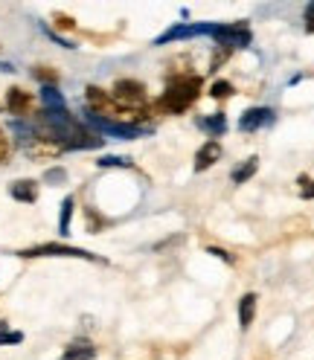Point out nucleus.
<instances>
[{
	"label": "nucleus",
	"instance_id": "obj_7",
	"mask_svg": "<svg viewBox=\"0 0 314 360\" xmlns=\"http://www.w3.org/2000/svg\"><path fill=\"white\" fill-rule=\"evenodd\" d=\"M274 122H277V110L274 108H251V110H244V114H241L239 131L253 134V131L268 128V125H274Z\"/></svg>",
	"mask_w": 314,
	"mask_h": 360
},
{
	"label": "nucleus",
	"instance_id": "obj_21",
	"mask_svg": "<svg viewBox=\"0 0 314 360\" xmlns=\"http://www.w3.org/2000/svg\"><path fill=\"white\" fill-rule=\"evenodd\" d=\"M20 340H24L20 331H4L0 334V346H12V343H20Z\"/></svg>",
	"mask_w": 314,
	"mask_h": 360
},
{
	"label": "nucleus",
	"instance_id": "obj_10",
	"mask_svg": "<svg viewBox=\"0 0 314 360\" xmlns=\"http://www.w3.org/2000/svg\"><path fill=\"white\" fill-rule=\"evenodd\" d=\"M41 102H44V114H67V105L61 90H56L53 84H44L41 87Z\"/></svg>",
	"mask_w": 314,
	"mask_h": 360
},
{
	"label": "nucleus",
	"instance_id": "obj_5",
	"mask_svg": "<svg viewBox=\"0 0 314 360\" xmlns=\"http://www.w3.org/2000/svg\"><path fill=\"white\" fill-rule=\"evenodd\" d=\"M253 41L251 35V27H248V20H236V24H221L218 27V35H215V44L221 50H241V47H248V44Z\"/></svg>",
	"mask_w": 314,
	"mask_h": 360
},
{
	"label": "nucleus",
	"instance_id": "obj_22",
	"mask_svg": "<svg viewBox=\"0 0 314 360\" xmlns=\"http://www.w3.org/2000/svg\"><path fill=\"white\" fill-rule=\"evenodd\" d=\"M227 56H230V50H215V56H213V61H210V70H218L221 67V61H227Z\"/></svg>",
	"mask_w": 314,
	"mask_h": 360
},
{
	"label": "nucleus",
	"instance_id": "obj_26",
	"mask_svg": "<svg viewBox=\"0 0 314 360\" xmlns=\"http://www.w3.org/2000/svg\"><path fill=\"white\" fill-rule=\"evenodd\" d=\"M210 253L218 256V259H224V262H233V256H230L227 250H218V247H210Z\"/></svg>",
	"mask_w": 314,
	"mask_h": 360
},
{
	"label": "nucleus",
	"instance_id": "obj_11",
	"mask_svg": "<svg viewBox=\"0 0 314 360\" xmlns=\"http://www.w3.org/2000/svg\"><path fill=\"white\" fill-rule=\"evenodd\" d=\"M9 195L15 200H20V204H35L38 200V184L35 180H15V184L9 186Z\"/></svg>",
	"mask_w": 314,
	"mask_h": 360
},
{
	"label": "nucleus",
	"instance_id": "obj_3",
	"mask_svg": "<svg viewBox=\"0 0 314 360\" xmlns=\"http://www.w3.org/2000/svg\"><path fill=\"white\" fill-rule=\"evenodd\" d=\"M218 27H221V24H175V27H169L163 35L154 38V47H166V44L189 41V38H198V35H207V38L215 41Z\"/></svg>",
	"mask_w": 314,
	"mask_h": 360
},
{
	"label": "nucleus",
	"instance_id": "obj_14",
	"mask_svg": "<svg viewBox=\"0 0 314 360\" xmlns=\"http://www.w3.org/2000/svg\"><path fill=\"white\" fill-rule=\"evenodd\" d=\"M256 169H259V157H248L244 163H239L233 172H230V180L239 186V184H248V180L256 174Z\"/></svg>",
	"mask_w": 314,
	"mask_h": 360
},
{
	"label": "nucleus",
	"instance_id": "obj_16",
	"mask_svg": "<svg viewBox=\"0 0 314 360\" xmlns=\"http://www.w3.org/2000/svg\"><path fill=\"white\" fill-rule=\"evenodd\" d=\"M73 207H76V200L73 198H64L61 200V215H58V230L61 236L70 233V218H73Z\"/></svg>",
	"mask_w": 314,
	"mask_h": 360
},
{
	"label": "nucleus",
	"instance_id": "obj_1",
	"mask_svg": "<svg viewBox=\"0 0 314 360\" xmlns=\"http://www.w3.org/2000/svg\"><path fill=\"white\" fill-rule=\"evenodd\" d=\"M198 96H201V76H177V82H169L157 108L166 110V114H184Z\"/></svg>",
	"mask_w": 314,
	"mask_h": 360
},
{
	"label": "nucleus",
	"instance_id": "obj_24",
	"mask_svg": "<svg viewBox=\"0 0 314 360\" xmlns=\"http://www.w3.org/2000/svg\"><path fill=\"white\" fill-rule=\"evenodd\" d=\"M35 79H41V82H56V73H50V70H35Z\"/></svg>",
	"mask_w": 314,
	"mask_h": 360
},
{
	"label": "nucleus",
	"instance_id": "obj_6",
	"mask_svg": "<svg viewBox=\"0 0 314 360\" xmlns=\"http://www.w3.org/2000/svg\"><path fill=\"white\" fill-rule=\"evenodd\" d=\"M146 87L140 82H134V79H120L114 84V102L117 105H131V108H140L146 105Z\"/></svg>",
	"mask_w": 314,
	"mask_h": 360
},
{
	"label": "nucleus",
	"instance_id": "obj_8",
	"mask_svg": "<svg viewBox=\"0 0 314 360\" xmlns=\"http://www.w3.org/2000/svg\"><path fill=\"white\" fill-rule=\"evenodd\" d=\"M6 108H9V114H15V117H30L32 114V96L27 94V90L12 87L6 94Z\"/></svg>",
	"mask_w": 314,
	"mask_h": 360
},
{
	"label": "nucleus",
	"instance_id": "obj_23",
	"mask_svg": "<svg viewBox=\"0 0 314 360\" xmlns=\"http://www.w3.org/2000/svg\"><path fill=\"white\" fill-rule=\"evenodd\" d=\"M306 30H308V32H314V4H308V6H306Z\"/></svg>",
	"mask_w": 314,
	"mask_h": 360
},
{
	"label": "nucleus",
	"instance_id": "obj_17",
	"mask_svg": "<svg viewBox=\"0 0 314 360\" xmlns=\"http://www.w3.org/2000/svg\"><path fill=\"white\" fill-rule=\"evenodd\" d=\"M297 189H300V198L311 200V198H314V180H311L308 174H300V177H297Z\"/></svg>",
	"mask_w": 314,
	"mask_h": 360
},
{
	"label": "nucleus",
	"instance_id": "obj_4",
	"mask_svg": "<svg viewBox=\"0 0 314 360\" xmlns=\"http://www.w3.org/2000/svg\"><path fill=\"white\" fill-rule=\"evenodd\" d=\"M24 259H84V262H102L99 256L87 253V250H79V247H70V244H38V247H30V250H20Z\"/></svg>",
	"mask_w": 314,
	"mask_h": 360
},
{
	"label": "nucleus",
	"instance_id": "obj_27",
	"mask_svg": "<svg viewBox=\"0 0 314 360\" xmlns=\"http://www.w3.org/2000/svg\"><path fill=\"white\" fill-rule=\"evenodd\" d=\"M6 151H9V148H6V140H4V134H0V163L6 160Z\"/></svg>",
	"mask_w": 314,
	"mask_h": 360
},
{
	"label": "nucleus",
	"instance_id": "obj_9",
	"mask_svg": "<svg viewBox=\"0 0 314 360\" xmlns=\"http://www.w3.org/2000/svg\"><path fill=\"white\" fill-rule=\"evenodd\" d=\"M218 160H221V146H218L215 140H210V143L201 146L198 154H195V172H207V169H213Z\"/></svg>",
	"mask_w": 314,
	"mask_h": 360
},
{
	"label": "nucleus",
	"instance_id": "obj_19",
	"mask_svg": "<svg viewBox=\"0 0 314 360\" xmlns=\"http://www.w3.org/2000/svg\"><path fill=\"white\" fill-rule=\"evenodd\" d=\"M102 169H128L131 163L125 160V157H102V160H96Z\"/></svg>",
	"mask_w": 314,
	"mask_h": 360
},
{
	"label": "nucleus",
	"instance_id": "obj_18",
	"mask_svg": "<svg viewBox=\"0 0 314 360\" xmlns=\"http://www.w3.org/2000/svg\"><path fill=\"white\" fill-rule=\"evenodd\" d=\"M210 94H213V99H227V96H233V84L230 82H215L213 84V90H210Z\"/></svg>",
	"mask_w": 314,
	"mask_h": 360
},
{
	"label": "nucleus",
	"instance_id": "obj_13",
	"mask_svg": "<svg viewBox=\"0 0 314 360\" xmlns=\"http://www.w3.org/2000/svg\"><path fill=\"white\" fill-rule=\"evenodd\" d=\"M253 320H256V294H244L239 300V326L251 328Z\"/></svg>",
	"mask_w": 314,
	"mask_h": 360
},
{
	"label": "nucleus",
	"instance_id": "obj_12",
	"mask_svg": "<svg viewBox=\"0 0 314 360\" xmlns=\"http://www.w3.org/2000/svg\"><path fill=\"white\" fill-rule=\"evenodd\" d=\"M61 357L64 360H94L96 357V346L91 340H76V343H70L64 349Z\"/></svg>",
	"mask_w": 314,
	"mask_h": 360
},
{
	"label": "nucleus",
	"instance_id": "obj_28",
	"mask_svg": "<svg viewBox=\"0 0 314 360\" xmlns=\"http://www.w3.org/2000/svg\"><path fill=\"white\" fill-rule=\"evenodd\" d=\"M6 331V323H0V334H4Z\"/></svg>",
	"mask_w": 314,
	"mask_h": 360
},
{
	"label": "nucleus",
	"instance_id": "obj_25",
	"mask_svg": "<svg viewBox=\"0 0 314 360\" xmlns=\"http://www.w3.org/2000/svg\"><path fill=\"white\" fill-rule=\"evenodd\" d=\"M56 24H58V27H64V30H73V20L67 18V15H56Z\"/></svg>",
	"mask_w": 314,
	"mask_h": 360
},
{
	"label": "nucleus",
	"instance_id": "obj_15",
	"mask_svg": "<svg viewBox=\"0 0 314 360\" xmlns=\"http://www.w3.org/2000/svg\"><path fill=\"white\" fill-rule=\"evenodd\" d=\"M198 125H201V128H204V131L210 134V137H221V134H224V131H227V117H224V114H213V117H201V120H198Z\"/></svg>",
	"mask_w": 314,
	"mask_h": 360
},
{
	"label": "nucleus",
	"instance_id": "obj_2",
	"mask_svg": "<svg viewBox=\"0 0 314 360\" xmlns=\"http://www.w3.org/2000/svg\"><path fill=\"white\" fill-rule=\"evenodd\" d=\"M84 120H87V125H94L96 131L108 134V137H114V140H137V137H146V134H149V128H143V125H134V122H117V120H105V117L91 114V110H87V114H84Z\"/></svg>",
	"mask_w": 314,
	"mask_h": 360
},
{
	"label": "nucleus",
	"instance_id": "obj_20",
	"mask_svg": "<svg viewBox=\"0 0 314 360\" xmlns=\"http://www.w3.org/2000/svg\"><path fill=\"white\" fill-rule=\"evenodd\" d=\"M44 180H47V184H53V186H58V184H64V180H67V172H64V169H47Z\"/></svg>",
	"mask_w": 314,
	"mask_h": 360
}]
</instances>
